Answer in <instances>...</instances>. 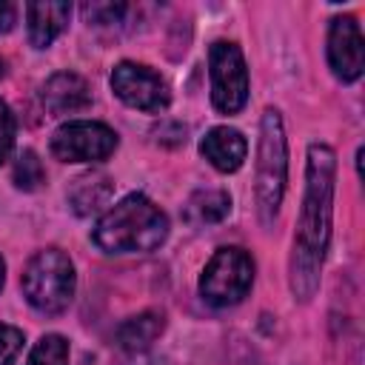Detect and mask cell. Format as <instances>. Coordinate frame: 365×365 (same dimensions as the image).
<instances>
[{
  "instance_id": "10",
  "label": "cell",
  "mask_w": 365,
  "mask_h": 365,
  "mask_svg": "<svg viewBox=\"0 0 365 365\" xmlns=\"http://www.w3.org/2000/svg\"><path fill=\"white\" fill-rule=\"evenodd\" d=\"M40 100H43L48 114H71V111H80L91 103V88L80 74L57 71L43 83Z\"/></svg>"
},
{
  "instance_id": "15",
  "label": "cell",
  "mask_w": 365,
  "mask_h": 365,
  "mask_svg": "<svg viewBox=\"0 0 365 365\" xmlns=\"http://www.w3.org/2000/svg\"><path fill=\"white\" fill-rule=\"evenodd\" d=\"M228 211H231V197L220 188L194 191L185 202V220L191 225H214V222L225 220Z\"/></svg>"
},
{
  "instance_id": "1",
  "label": "cell",
  "mask_w": 365,
  "mask_h": 365,
  "mask_svg": "<svg viewBox=\"0 0 365 365\" xmlns=\"http://www.w3.org/2000/svg\"><path fill=\"white\" fill-rule=\"evenodd\" d=\"M334 180H336V154L325 143L308 148L305 168V197L294 237L291 254V291L297 299H311L319 288V271L325 262L331 240V208H334Z\"/></svg>"
},
{
  "instance_id": "2",
  "label": "cell",
  "mask_w": 365,
  "mask_h": 365,
  "mask_svg": "<svg viewBox=\"0 0 365 365\" xmlns=\"http://www.w3.org/2000/svg\"><path fill=\"white\" fill-rule=\"evenodd\" d=\"M168 237V217L143 194H128L94 225V245L106 254H148Z\"/></svg>"
},
{
  "instance_id": "23",
  "label": "cell",
  "mask_w": 365,
  "mask_h": 365,
  "mask_svg": "<svg viewBox=\"0 0 365 365\" xmlns=\"http://www.w3.org/2000/svg\"><path fill=\"white\" fill-rule=\"evenodd\" d=\"M3 279H6V265H3V257H0V288H3Z\"/></svg>"
},
{
  "instance_id": "16",
  "label": "cell",
  "mask_w": 365,
  "mask_h": 365,
  "mask_svg": "<svg viewBox=\"0 0 365 365\" xmlns=\"http://www.w3.org/2000/svg\"><path fill=\"white\" fill-rule=\"evenodd\" d=\"M26 365H68V339L60 334H46L34 342Z\"/></svg>"
},
{
  "instance_id": "21",
  "label": "cell",
  "mask_w": 365,
  "mask_h": 365,
  "mask_svg": "<svg viewBox=\"0 0 365 365\" xmlns=\"http://www.w3.org/2000/svg\"><path fill=\"white\" fill-rule=\"evenodd\" d=\"M14 20H17V6L9 3V0H0V34L11 31L14 29Z\"/></svg>"
},
{
  "instance_id": "4",
  "label": "cell",
  "mask_w": 365,
  "mask_h": 365,
  "mask_svg": "<svg viewBox=\"0 0 365 365\" xmlns=\"http://www.w3.org/2000/svg\"><path fill=\"white\" fill-rule=\"evenodd\" d=\"M23 294L29 299L31 308H37L40 314H63L74 297V265L68 259V254H63L60 248H46L37 251L26 271H23Z\"/></svg>"
},
{
  "instance_id": "5",
  "label": "cell",
  "mask_w": 365,
  "mask_h": 365,
  "mask_svg": "<svg viewBox=\"0 0 365 365\" xmlns=\"http://www.w3.org/2000/svg\"><path fill=\"white\" fill-rule=\"evenodd\" d=\"M254 282V259L245 248L228 245L214 251L200 277V297L214 308L237 305Z\"/></svg>"
},
{
  "instance_id": "7",
  "label": "cell",
  "mask_w": 365,
  "mask_h": 365,
  "mask_svg": "<svg viewBox=\"0 0 365 365\" xmlns=\"http://www.w3.org/2000/svg\"><path fill=\"white\" fill-rule=\"evenodd\" d=\"M117 148V134L106 123L74 120L51 134V154L63 163H100Z\"/></svg>"
},
{
  "instance_id": "18",
  "label": "cell",
  "mask_w": 365,
  "mask_h": 365,
  "mask_svg": "<svg viewBox=\"0 0 365 365\" xmlns=\"http://www.w3.org/2000/svg\"><path fill=\"white\" fill-rule=\"evenodd\" d=\"M125 14L123 3H86L83 6V17L88 26H117Z\"/></svg>"
},
{
  "instance_id": "13",
  "label": "cell",
  "mask_w": 365,
  "mask_h": 365,
  "mask_svg": "<svg viewBox=\"0 0 365 365\" xmlns=\"http://www.w3.org/2000/svg\"><path fill=\"white\" fill-rule=\"evenodd\" d=\"M111 197H114V180L100 171L77 177L74 185L68 188V202L80 217H88V214L106 208Z\"/></svg>"
},
{
  "instance_id": "14",
  "label": "cell",
  "mask_w": 365,
  "mask_h": 365,
  "mask_svg": "<svg viewBox=\"0 0 365 365\" xmlns=\"http://www.w3.org/2000/svg\"><path fill=\"white\" fill-rule=\"evenodd\" d=\"M163 331H165V317L157 311H143L117 328V342L128 354H143Z\"/></svg>"
},
{
  "instance_id": "9",
  "label": "cell",
  "mask_w": 365,
  "mask_h": 365,
  "mask_svg": "<svg viewBox=\"0 0 365 365\" xmlns=\"http://www.w3.org/2000/svg\"><path fill=\"white\" fill-rule=\"evenodd\" d=\"M328 66L334 71V77H339L342 83H354L362 77L365 68V40H362V29L356 23V17L342 14L331 20L328 29Z\"/></svg>"
},
{
  "instance_id": "3",
  "label": "cell",
  "mask_w": 365,
  "mask_h": 365,
  "mask_svg": "<svg viewBox=\"0 0 365 365\" xmlns=\"http://www.w3.org/2000/svg\"><path fill=\"white\" fill-rule=\"evenodd\" d=\"M285 180H288V145H285V131H282V117L277 108L262 111L259 123V145H257V214L262 225H271V220L279 211L282 194H285Z\"/></svg>"
},
{
  "instance_id": "12",
  "label": "cell",
  "mask_w": 365,
  "mask_h": 365,
  "mask_svg": "<svg viewBox=\"0 0 365 365\" xmlns=\"http://www.w3.org/2000/svg\"><path fill=\"white\" fill-rule=\"evenodd\" d=\"M71 17L68 3H26V23H29V43L34 48L51 46V40L66 29Z\"/></svg>"
},
{
  "instance_id": "6",
  "label": "cell",
  "mask_w": 365,
  "mask_h": 365,
  "mask_svg": "<svg viewBox=\"0 0 365 365\" xmlns=\"http://www.w3.org/2000/svg\"><path fill=\"white\" fill-rule=\"evenodd\" d=\"M211 103L222 114H237L248 100V68L237 43L217 40L208 51Z\"/></svg>"
},
{
  "instance_id": "8",
  "label": "cell",
  "mask_w": 365,
  "mask_h": 365,
  "mask_svg": "<svg viewBox=\"0 0 365 365\" xmlns=\"http://www.w3.org/2000/svg\"><path fill=\"white\" fill-rule=\"evenodd\" d=\"M111 88H114V94L125 106L140 108V111H148V114H160L171 103V94H168L165 80L154 68H148L143 63H131V60H123V63L114 66V71H111Z\"/></svg>"
},
{
  "instance_id": "11",
  "label": "cell",
  "mask_w": 365,
  "mask_h": 365,
  "mask_svg": "<svg viewBox=\"0 0 365 365\" xmlns=\"http://www.w3.org/2000/svg\"><path fill=\"white\" fill-rule=\"evenodd\" d=\"M200 151H202V157H205L217 171L231 174V171H237V168L242 165V160H245V154H248V143H245V137H242L237 128L217 125V128H211V131L202 137Z\"/></svg>"
},
{
  "instance_id": "22",
  "label": "cell",
  "mask_w": 365,
  "mask_h": 365,
  "mask_svg": "<svg viewBox=\"0 0 365 365\" xmlns=\"http://www.w3.org/2000/svg\"><path fill=\"white\" fill-rule=\"evenodd\" d=\"M134 365H168L165 356H145V359H137Z\"/></svg>"
},
{
  "instance_id": "17",
  "label": "cell",
  "mask_w": 365,
  "mask_h": 365,
  "mask_svg": "<svg viewBox=\"0 0 365 365\" xmlns=\"http://www.w3.org/2000/svg\"><path fill=\"white\" fill-rule=\"evenodd\" d=\"M43 182H46V171H43V163L37 160V154L31 148L20 151V157L14 163V185L23 191H37Z\"/></svg>"
},
{
  "instance_id": "20",
  "label": "cell",
  "mask_w": 365,
  "mask_h": 365,
  "mask_svg": "<svg viewBox=\"0 0 365 365\" xmlns=\"http://www.w3.org/2000/svg\"><path fill=\"white\" fill-rule=\"evenodd\" d=\"M11 145H14V117H11L9 106L0 100V163L9 157Z\"/></svg>"
},
{
  "instance_id": "19",
  "label": "cell",
  "mask_w": 365,
  "mask_h": 365,
  "mask_svg": "<svg viewBox=\"0 0 365 365\" xmlns=\"http://www.w3.org/2000/svg\"><path fill=\"white\" fill-rule=\"evenodd\" d=\"M23 348V331L0 322V365H11Z\"/></svg>"
}]
</instances>
